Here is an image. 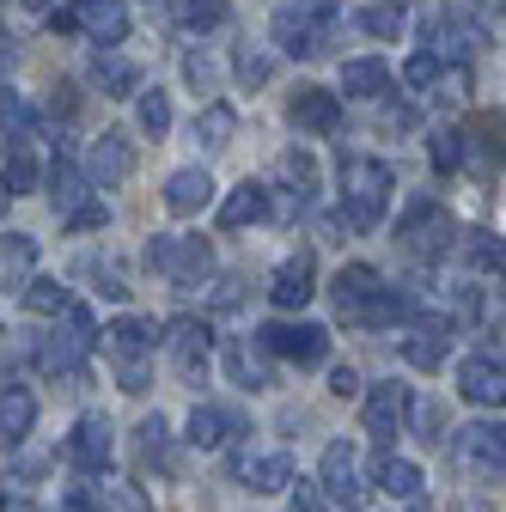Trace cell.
I'll return each instance as SVG.
<instances>
[{
	"label": "cell",
	"mask_w": 506,
	"mask_h": 512,
	"mask_svg": "<svg viewBox=\"0 0 506 512\" xmlns=\"http://www.w3.org/2000/svg\"><path fill=\"white\" fill-rule=\"evenodd\" d=\"M0 128H7V141H13V147H31V141H37V116L25 110L19 92H0Z\"/></svg>",
	"instance_id": "obj_31"
},
{
	"label": "cell",
	"mask_w": 506,
	"mask_h": 512,
	"mask_svg": "<svg viewBox=\"0 0 506 512\" xmlns=\"http://www.w3.org/2000/svg\"><path fill=\"white\" fill-rule=\"evenodd\" d=\"M330 391H336V397H354V391H360V372H354V366H336V372H330Z\"/></svg>",
	"instance_id": "obj_50"
},
{
	"label": "cell",
	"mask_w": 506,
	"mask_h": 512,
	"mask_svg": "<svg viewBox=\"0 0 506 512\" xmlns=\"http://www.w3.org/2000/svg\"><path fill=\"white\" fill-rule=\"evenodd\" d=\"M183 74H189V86L214 92V86H220V61H214L208 49H196V55H183Z\"/></svg>",
	"instance_id": "obj_41"
},
{
	"label": "cell",
	"mask_w": 506,
	"mask_h": 512,
	"mask_svg": "<svg viewBox=\"0 0 506 512\" xmlns=\"http://www.w3.org/2000/svg\"><path fill=\"white\" fill-rule=\"evenodd\" d=\"M49 110H61V116H74V110H80V98H74V86H55V98H49Z\"/></svg>",
	"instance_id": "obj_52"
},
{
	"label": "cell",
	"mask_w": 506,
	"mask_h": 512,
	"mask_svg": "<svg viewBox=\"0 0 506 512\" xmlns=\"http://www.w3.org/2000/svg\"><path fill=\"white\" fill-rule=\"evenodd\" d=\"M287 512H324V494H318V482H299V488H293V500H287Z\"/></svg>",
	"instance_id": "obj_48"
},
{
	"label": "cell",
	"mask_w": 506,
	"mask_h": 512,
	"mask_svg": "<svg viewBox=\"0 0 506 512\" xmlns=\"http://www.w3.org/2000/svg\"><path fill=\"white\" fill-rule=\"evenodd\" d=\"M74 25L92 37V43H122V37H129V7H122V0H74Z\"/></svg>",
	"instance_id": "obj_18"
},
{
	"label": "cell",
	"mask_w": 506,
	"mask_h": 512,
	"mask_svg": "<svg viewBox=\"0 0 506 512\" xmlns=\"http://www.w3.org/2000/svg\"><path fill=\"white\" fill-rule=\"evenodd\" d=\"M446 348H452V324H446V317H415L409 336H403V360L421 366V372H433L439 360H446Z\"/></svg>",
	"instance_id": "obj_19"
},
{
	"label": "cell",
	"mask_w": 506,
	"mask_h": 512,
	"mask_svg": "<svg viewBox=\"0 0 506 512\" xmlns=\"http://www.w3.org/2000/svg\"><path fill=\"white\" fill-rule=\"evenodd\" d=\"M49 189H55V208L61 214H74V208H86V171L74 165V153L68 147H55V165H49Z\"/></svg>",
	"instance_id": "obj_24"
},
{
	"label": "cell",
	"mask_w": 506,
	"mask_h": 512,
	"mask_svg": "<svg viewBox=\"0 0 506 512\" xmlns=\"http://www.w3.org/2000/svg\"><path fill=\"white\" fill-rule=\"evenodd\" d=\"M385 128H415V110H409V104H391V110H385Z\"/></svg>",
	"instance_id": "obj_53"
},
{
	"label": "cell",
	"mask_w": 506,
	"mask_h": 512,
	"mask_svg": "<svg viewBox=\"0 0 506 512\" xmlns=\"http://www.w3.org/2000/svg\"><path fill=\"white\" fill-rule=\"evenodd\" d=\"M177 13H183L189 31H220L226 25V0H183Z\"/></svg>",
	"instance_id": "obj_38"
},
{
	"label": "cell",
	"mask_w": 506,
	"mask_h": 512,
	"mask_svg": "<svg viewBox=\"0 0 506 512\" xmlns=\"http://www.w3.org/2000/svg\"><path fill=\"white\" fill-rule=\"evenodd\" d=\"M458 250H464V263H470V269H482V275L494 269V275H500V238H494V232H482V226H470Z\"/></svg>",
	"instance_id": "obj_34"
},
{
	"label": "cell",
	"mask_w": 506,
	"mask_h": 512,
	"mask_svg": "<svg viewBox=\"0 0 506 512\" xmlns=\"http://www.w3.org/2000/svg\"><path fill=\"white\" fill-rule=\"evenodd\" d=\"M104 220H110V208H104V202H86V208L68 214V232H98Z\"/></svg>",
	"instance_id": "obj_47"
},
{
	"label": "cell",
	"mask_w": 506,
	"mask_h": 512,
	"mask_svg": "<svg viewBox=\"0 0 506 512\" xmlns=\"http://www.w3.org/2000/svg\"><path fill=\"white\" fill-rule=\"evenodd\" d=\"M403 19H409V13H403V0H397V7H366V13H354V25L372 31V37H397Z\"/></svg>",
	"instance_id": "obj_39"
},
{
	"label": "cell",
	"mask_w": 506,
	"mask_h": 512,
	"mask_svg": "<svg viewBox=\"0 0 506 512\" xmlns=\"http://www.w3.org/2000/svg\"><path fill=\"white\" fill-rule=\"evenodd\" d=\"M232 433H244V415L238 409H226V403H196V409H189V445L214 452V445H226Z\"/></svg>",
	"instance_id": "obj_20"
},
{
	"label": "cell",
	"mask_w": 506,
	"mask_h": 512,
	"mask_svg": "<svg viewBox=\"0 0 506 512\" xmlns=\"http://www.w3.org/2000/svg\"><path fill=\"white\" fill-rule=\"evenodd\" d=\"M458 391H464V403H476V409H500V397H506L500 354H470V360L458 366Z\"/></svg>",
	"instance_id": "obj_16"
},
{
	"label": "cell",
	"mask_w": 506,
	"mask_h": 512,
	"mask_svg": "<svg viewBox=\"0 0 506 512\" xmlns=\"http://www.w3.org/2000/svg\"><path fill=\"white\" fill-rule=\"evenodd\" d=\"M391 165L385 159H360V153H342V226L348 232H378L385 220V202H391Z\"/></svg>",
	"instance_id": "obj_2"
},
{
	"label": "cell",
	"mask_w": 506,
	"mask_h": 512,
	"mask_svg": "<svg viewBox=\"0 0 506 512\" xmlns=\"http://www.w3.org/2000/svg\"><path fill=\"white\" fill-rule=\"evenodd\" d=\"M61 512H92V494L74 488V494H61Z\"/></svg>",
	"instance_id": "obj_54"
},
{
	"label": "cell",
	"mask_w": 506,
	"mask_h": 512,
	"mask_svg": "<svg viewBox=\"0 0 506 512\" xmlns=\"http://www.w3.org/2000/svg\"><path fill=\"white\" fill-rule=\"evenodd\" d=\"M311 281H318V256H311V250L287 256V263L275 269V287H269L275 311H305V305H311V293H318Z\"/></svg>",
	"instance_id": "obj_15"
},
{
	"label": "cell",
	"mask_w": 506,
	"mask_h": 512,
	"mask_svg": "<svg viewBox=\"0 0 506 512\" xmlns=\"http://www.w3.org/2000/svg\"><path fill=\"white\" fill-rule=\"evenodd\" d=\"M452 458H458L476 482H500V427H488V421L458 427V433H452Z\"/></svg>",
	"instance_id": "obj_13"
},
{
	"label": "cell",
	"mask_w": 506,
	"mask_h": 512,
	"mask_svg": "<svg viewBox=\"0 0 506 512\" xmlns=\"http://www.w3.org/2000/svg\"><path fill=\"white\" fill-rule=\"evenodd\" d=\"M257 348L275 354V360H293V366H324L330 360V330L324 324H263Z\"/></svg>",
	"instance_id": "obj_8"
},
{
	"label": "cell",
	"mask_w": 506,
	"mask_h": 512,
	"mask_svg": "<svg viewBox=\"0 0 506 512\" xmlns=\"http://www.w3.org/2000/svg\"><path fill=\"white\" fill-rule=\"evenodd\" d=\"M104 287L98 293H110V299H129V281H122V269H116V256H92V263H86Z\"/></svg>",
	"instance_id": "obj_44"
},
{
	"label": "cell",
	"mask_w": 506,
	"mask_h": 512,
	"mask_svg": "<svg viewBox=\"0 0 506 512\" xmlns=\"http://www.w3.org/2000/svg\"><path fill=\"white\" fill-rule=\"evenodd\" d=\"M0 189H7V196H31V189H37V159H31V147H7Z\"/></svg>",
	"instance_id": "obj_32"
},
{
	"label": "cell",
	"mask_w": 506,
	"mask_h": 512,
	"mask_svg": "<svg viewBox=\"0 0 506 512\" xmlns=\"http://www.w3.org/2000/svg\"><path fill=\"white\" fill-rule=\"evenodd\" d=\"M269 74H275V61H269V55H250V49L238 55V80H244V86H263Z\"/></svg>",
	"instance_id": "obj_46"
},
{
	"label": "cell",
	"mask_w": 506,
	"mask_h": 512,
	"mask_svg": "<svg viewBox=\"0 0 506 512\" xmlns=\"http://www.w3.org/2000/svg\"><path fill=\"white\" fill-rule=\"evenodd\" d=\"M238 476L257 488V494H275V488H287L293 482V458L287 452H263V458H244L238 464Z\"/></svg>",
	"instance_id": "obj_27"
},
{
	"label": "cell",
	"mask_w": 506,
	"mask_h": 512,
	"mask_svg": "<svg viewBox=\"0 0 506 512\" xmlns=\"http://www.w3.org/2000/svg\"><path fill=\"white\" fill-rule=\"evenodd\" d=\"M226 372H232V384H244V391H269V366L250 354V348H232L226 354Z\"/></svg>",
	"instance_id": "obj_35"
},
{
	"label": "cell",
	"mask_w": 506,
	"mask_h": 512,
	"mask_svg": "<svg viewBox=\"0 0 506 512\" xmlns=\"http://www.w3.org/2000/svg\"><path fill=\"white\" fill-rule=\"evenodd\" d=\"M238 299H244V281H238V275H226V281L214 287V311H232Z\"/></svg>",
	"instance_id": "obj_49"
},
{
	"label": "cell",
	"mask_w": 506,
	"mask_h": 512,
	"mask_svg": "<svg viewBox=\"0 0 506 512\" xmlns=\"http://www.w3.org/2000/svg\"><path fill=\"white\" fill-rule=\"evenodd\" d=\"M0 208H7V189H0Z\"/></svg>",
	"instance_id": "obj_56"
},
{
	"label": "cell",
	"mask_w": 506,
	"mask_h": 512,
	"mask_svg": "<svg viewBox=\"0 0 506 512\" xmlns=\"http://www.w3.org/2000/svg\"><path fill=\"white\" fill-rule=\"evenodd\" d=\"M92 80L104 86V98H135L141 92V68H135V61H122V55H98L92 61Z\"/></svg>",
	"instance_id": "obj_28"
},
{
	"label": "cell",
	"mask_w": 506,
	"mask_h": 512,
	"mask_svg": "<svg viewBox=\"0 0 506 512\" xmlns=\"http://www.w3.org/2000/svg\"><path fill=\"white\" fill-rule=\"evenodd\" d=\"M68 458L80 476H110V421L104 415H80V427L68 439Z\"/></svg>",
	"instance_id": "obj_17"
},
{
	"label": "cell",
	"mask_w": 506,
	"mask_h": 512,
	"mask_svg": "<svg viewBox=\"0 0 506 512\" xmlns=\"http://www.w3.org/2000/svg\"><path fill=\"white\" fill-rule=\"evenodd\" d=\"M147 263H153V275H165V281H177V287H196V281L214 269V250H208V238L153 232V244H147Z\"/></svg>",
	"instance_id": "obj_6"
},
{
	"label": "cell",
	"mask_w": 506,
	"mask_h": 512,
	"mask_svg": "<svg viewBox=\"0 0 506 512\" xmlns=\"http://www.w3.org/2000/svg\"><path fill=\"white\" fill-rule=\"evenodd\" d=\"M141 464H159V470L171 464V427H165L159 415L141 421Z\"/></svg>",
	"instance_id": "obj_37"
},
{
	"label": "cell",
	"mask_w": 506,
	"mask_h": 512,
	"mask_svg": "<svg viewBox=\"0 0 506 512\" xmlns=\"http://www.w3.org/2000/svg\"><path fill=\"white\" fill-rule=\"evenodd\" d=\"M0 256H7L13 269H31V256H37V244H31L25 232H7V238H0Z\"/></svg>",
	"instance_id": "obj_45"
},
{
	"label": "cell",
	"mask_w": 506,
	"mask_h": 512,
	"mask_svg": "<svg viewBox=\"0 0 506 512\" xmlns=\"http://www.w3.org/2000/svg\"><path fill=\"white\" fill-rule=\"evenodd\" d=\"M104 348L116 360V384L122 391H147L153 384V348H159V324L153 317H116L104 330Z\"/></svg>",
	"instance_id": "obj_5"
},
{
	"label": "cell",
	"mask_w": 506,
	"mask_h": 512,
	"mask_svg": "<svg viewBox=\"0 0 506 512\" xmlns=\"http://www.w3.org/2000/svg\"><path fill=\"white\" fill-rule=\"evenodd\" d=\"M397 238L415 250V256H446L452 250V214L446 202H433V196H415L397 220Z\"/></svg>",
	"instance_id": "obj_7"
},
{
	"label": "cell",
	"mask_w": 506,
	"mask_h": 512,
	"mask_svg": "<svg viewBox=\"0 0 506 512\" xmlns=\"http://www.w3.org/2000/svg\"><path fill=\"white\" fill-rule=\"evenodd\" d=\"M263 214H269V189H263V183H250V177H244V183L232 189V196L220 202V226H226V232H238V226H257Z\"/></svg>",
	"instance_id": "obj_25"
},
{
	"label": "cell",
	"mask_w": 506,
	"mask_h": 512,
	"mask_svg": "<svg viewBox=\"0 0 506 512\" xmlns=\"http://www.w3.org/2000/svg\"><path fill=\"white\" fill-rule=\"evenodd\" d=\"M287 183H299L305 189V196H311V177H318V159H311V153H281V165H275Z\"/></svg>",
	"instance_id": "obj_42"
},
{
	"label": "cell",
	"mask_w": 506,
	"mask_h": 512,
	"mask_svg": "<svg viewBox=\"0 0 506 512\" xmlns=\"http://www.w3.org/2000/svg\"><path fill=\"white\" fill-rule=\"evenodd\" d=\"M159 342H165V354H171V366H177L183 378L208 372V360H214V330L202 324V317H171Z\"/></svg>",
	"instance_id": "obj_10"
},
{
	"label": "cell",
	"mask_w": 506,
	"mask_h": 512,
	"mask_svg": "<svg viewBox=\"0 0 506 512\" xmlns=\"http://www.w3.org/2000/svg\"><path fill=\"white\" fill-rule=\"evenodd\" d=\"M98 348V317L86 305H68L61 311V324L37 342V366L49 378H86V354Z\"/></svg>",
	"instance_id": "obj_4"
},
{
	"label": "cell",
	"mask_w": 506,
	"mask_h": 512,
	"mask_svg": "<svg viewBox=\"0 0 506 512\" xmlns=\"http://www.w3.org/2000/svg\"><path fill=\"white\" fill-rule=\"evenodd\" d=\"M141 128H147V135L159 141L165 135V128H171V98L153 86V92H141Z\"/></svg>",
	"instance_id": "obj_40"
},
{
	"label": "cell",
	"mask_w": 506,
	"mask_h": 512,
	"mask_svg": "<svg viewBox=\"0 0 506 512\" xmlns=\"http://www.w3.org/2000/svg\"><path fill=\"white\" fill-rule=\"evenodd\" d=\"M74 299H68V287L61 281H49V275H37L31 287H25V311H37V317H61Z\"/></svg>",
	"instance_id": "obj_33"
},
{
	"label": "cell",
	"mask_w": 506,
	"mask_h": 512,
	"mask_svg": "<svg viewBox=\"0 0 506 512\" xmlns=\"http://www.w3.org/2000/svg\"><path fill=\"white\" fill-rule=\"evenodd\" d=\"M342 92L348 98H385L391 92V68L378 55H360V61H348V68H342Z\"/></svg>",
	"instance_id": "obj_26"
},
{
	"label": "cell",
	"mask_w": 506,
	"mask_h": 512,
	"mask_svg": "<svg viewBox=\"0 0 506 512\" xmlns=\"http://www.w3.org/2000/svg\"><path fill=\"white\" fill-rule=\"evenodd\" d=\"M336 311L354 330H391V324H403V317H415V305L397 287H385V275H378L372 263H348L336 275Z\"/></svg>",
	"instance_id": "obj_1"
},
{
	"label": "cell",
	"mask_w": 506,
	"mask_h": 512,
	"mask_svg": "<svg viewBox=\"0 0 506 512\" xmlns=\"http://www.w3.org/2000/svg\"><path fill=\"white\" fill-rule=\"evenodd\" d=\"M427 153H433V165H439V171H458V165H464V153H470V135H464V128H439Z\"/></svg>",
	"instance_id": "obj_36"
},
{
	"label": "cell",
	"mask_w": 506,
	"mask_h": 512,
	"mask_svg": "<svg viewBox=\"0 0 506 512\" xmlns=\"http://www.w3.org/2000/svg\"><path fill=\"white\" fill-rule=\"evenodd\" d=\"M372 476H378V488L397 494V500H415V494H421V470H415L409 458H397V452H378Z\"/></svg>",
	"instance_id": "obj_29"
},
{
	"label": "cell",
	"mask_w": 506,
	"mask_h": 512,
	"mask_svg": "<svg viewBox=\"0 0 506 512\" xmlns=\"http://www.w3.org/2000/svg\"><path fill=\"white\" fill-rule=\"evenodd\" d=\"M287 122L299 128V135H336V128H342V104L324 86H299L287 98Z\"/></svg>",
	"instance_id": "obj_14"
},
{
	"label": "cell",
	"mask_w": 506,
	"mask_h": 512,
	"mask_svg": "<svg viewBox=\"0 0 506 512\" xmlns=\"http://www.w3.org/2000/svg\"><path fill=\"white\" fill-rule=\"evenodd\" d=\"M13 61H19V37H13L7 25H0V74H7V68H13Z\"/></svg>",
	"instance_id": "obj_51"
},
{
	"label": "cell",
	"mask_w": 506,
	"mask_h": 512,
	"mask_svg": "<svg viewBox=\"0 0 506 512\" xmlns=\"http://www.w3.org/2000/svg\"><path fill=\"white\" fill-rule=\"evenodd\" d=\"M129 171H135V141L122 135V128H104V135L92 141V153H86V183L92 189H116V183H129Z\"/></svg>",
	"instance_id": "obj_11"
},
{
	"label": "cell",
	"mask_w": 506,
	"mask_h": 512,
	"mask_svg": "<svg viewBox=\"0 0 506 512\" xmlns=\"http://www.w3.org/2000/svg\"><path fill=\"white\" fill-rule=\"evenodd\" d=\"M31 421H37V397L25 391L19 378H7V384H0V445H19L31 433Z\"/></svg>",
	"instance_id": "obj_22"
},
{
	"label": "cell",
	"mask_w": 506,
	"mask_h": 512,
	"mask_svg": "<svg viewBox=\"0 0 506 512\" xmlns=\"http://www.w3.org/2000/svg\"><path fill=\"white\" fill-rule=\"evenodd\" d=\"M25 7H31V13H55V0H25Z\"/></svg>",
	"instance_id": "obj_55"
},
{
	"label": "cell",
	"mask_w": 506,
	"mask_h": 512,
	"mask_svg": "<svg viewBox=\"0 0 506 512\" xmlns=\"http://www.w3.org/2000/svg\"><path fill=\"white\" fill-rule=\"evenodd\" d=\"M208 202H214V177H208V171L189 165V171H171V177H165V208H171V214H202Z\"/></svg>",
	"instance_id": "obj_23"
},
{
	"label": "cell",
	"mask_w": 506,
	"mask_h": 512,
	"mask_svg": "<svg viewBox=\"0 0 506 512\" xmlns=\"http://www.w3.org/2000/svg\"><path fill=\"white\" fill-rule=\"evenodd\" d=\"M409 415H415V397H409V384H372L366 391V433L372 439H397L403 427H409Z\"/></svg>",
	"instance_id": "obj_12"
},
{
	"label": "cell",
	"mask_w": 506,
	"mask_h": 512,
	"mask_svg": "<svg viewBox=\"0 0 506 512\" xmlns=\"http://www.w3.org/2000/svg\"><path fill=\"white\" fill-rule=\"evenodd\" d=\"M342 37V7L336 0H287V7L275 13V43L287 55H305V61H318L330 55Z\"/></svg>",
	"instance_id": "obj_3"
},
{
	"label": "cell",
	"mask_w": 506,
	"mask_h": 512,
	"mask_svg": "<svg viewBox=\"0 0 506 512\" xmlns=\"http://www.w3.org/2000/svg\"><path fill=\"white\" fill-rule=\"evenodd\" d=\"M439 74H446V68H439V61H433V55H427V49H421V55H409V61H403V86H415V92H421V86H433V80H439Z\"/></svg>",
	"instance_id": "obj_43"
},
{
	"label": "cell",
	"mask_w": 506,
	"mask_h": 512,
	"mask_svg": "<svg viewBox=\"0 0 506 512\" xmlns=\"http://www.w3.org/2000/svg\"><path fill=\"white\" fill-rule=\"evenodd\" d=\"M318 494H324V500H336V506H348V512H360V506H366V482H360V452H354L348 439L324 445V464H318Z\"/></svg>",
	"instance_id": "obj_9"
},
{
	"label": "cell",
	"mask_w": 506,
	"mask_h": 512,
	"mask_svg": "<svg viewBox=\"0 0 506 512\" xmlns=\"http://www.w3.org/2000/svg\"><path fill=\"white\" fill-rule=\"evenodd\" d=\"M232 135H238V110L232 104H208L196 116V141L202 147H232Z\"/></svg>",
	"instance_id": "obj_30"
},
{
	"label": "cell",
	"mask_w": 506,
	"mask_h": 512,
	"mask_svg": "<svg viewBox=\"0 0 506 512\" xmlns=\"http://www.w3.org/2000/svg\"><path fill=\"white\" fill-rule=\"evenodd\" d=\"M476 43H482V31L470 25V19H458V13H439L433 19V61H439V68H446V61H470L476 55Z\"/></svg>",
	"instance_id": "obj_21"
}]
</instances>
